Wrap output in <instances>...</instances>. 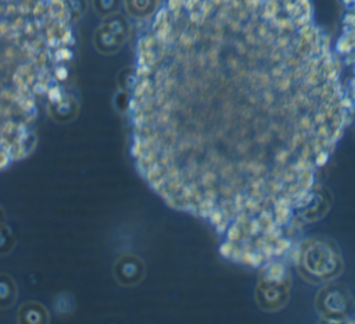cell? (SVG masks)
<instances>
[{"label": "cell", "instance_id": "cell-1", "mask_svg": "<svg viewBox=\"0 0 355 324\" xmlns=\"http://www.w3.org/2000/svg\"><path fill=\"white\" fill-rule=\"evenodd\" d=\"M282 3L159 11L135 102L147 182L248 267L294 248L352 114L329 38Z\"/></svg>", "mask_w": 355, "mask_h": 324}, {"label": "cell", "instance_id": "cell-2", "mask_svg": "<svg viewBox=\"0 0 355 324\" xmlns=\"http://www.w3.org/2000/svg\"><path fill=\"white\" fill-rule=\"evenodd\" d=\"M143 275L141 263L135 256H123L118 259L114 267V277L121 285H135Z\"/></svg>", "mask_w": 355, "mask_h": 324}, {"label": "cell", "instance_id": "cell-3", "mask_svg": "<svg viewBox=\"0 0 355 324\" xmlns=\"http://www.w3.org/2000/svg\"><path fill=\"white\" fill-rule=\"evenodd\" d=\"M343 43H344V50L343 54L345 56V64L347 65H352L354 67V78L351 79V110L352 114H355V15L348 21L347 28H345V33L341 38Z\"/></svg>", "mask_w": 355, "mask_h": 324}, {"label": "cell", "instance_id": "cell-4", "mask_svg": "<svg viewBox=\"0 0 355 324\" xmlns=\"http://www.w3.org/2000/svg\"><path fill=\"white\" fill-rule=\"evenodd\" d=\"M49 313L47 310L36 302H28L18 310V323H47Z\"/></svg>", "mask_w": 355, "mask_h": 324}, {"label": "cell", "instance_id": "cell-5", "mask_svg": "<svg viewBox=\"0 0 355 324\" xmlns=\"http://www.w3.org/2000/svg\"><path fill=\"white\" fill-rule=\"evenodd\" d=\"M18 296V288L15 281L4 274L0 273V309L11 307Z\"/></svg>", "mask_w": 355, "mask_h": 324}, {"label": "cell", "instance_id": "cell-6", "mask_svg": "<svg viewBox=\"0 0 355 324\" xmlns=\"http://www.w3.org/2000/svg\"><path fill=\"white\" fill-rule=\"evenodd\" d=\"M15 239L11 231L3 224H0V254H7L14 249Z\"/></svg>", "mask_w": 355, "mask_h": 324}, {"label": "cell", "instance_id": "cell-7", "mask_svg": "<svg viewBox=\"0 0 355 324\" xmlns=\"http://www.w3.org/2000/svg\"><path fill=\"white\" fill-rule=\"evenodd\" d=\"M6 220V214H4V210L0 207V224H3Z\"/></svg>", "mask_w": 355, "mask_h": 324}]
</instances>
